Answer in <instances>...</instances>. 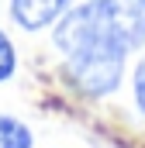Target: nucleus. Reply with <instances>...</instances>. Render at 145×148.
<instances>
[{
	"label": "nucleus",
	"instance_id": "f257e3e1",
	"mask_svg": "<svg viewBox=\"0 0 145 148\" xmlns=\"http://www.w3.org/2000/svg\"><path fill=\"white\" fill-rule=\"evenodd\" d=\"M55 45L66 52L72 83L90 97H104L121 83L124 55L131 52L110 0H86L83 7H72L55 28Z\"/></svg>",
	"mask_w": 145,
	"mask_h": 148
},
{
	"label": "nucleus",
	"instance_id": "f03ea898",
	"mask_svg": "<svg viewBox=\"0 0 145 148\" xmlns=\"http://www.w3.org/2000/svg\"><path fill=\"white\" fill-rule=\"evenodd\" d=\"M69 7V0H10V14L21 28L38 31L45 24H52L55 17H62Z\"/></svg>",
	"mask_w": 145,
	"mask_h": 148
},
{
	"label": "nucleus",
	"instance_id": "7ed1b4c3",
	"mask_svg": "<svg viewBox=\"0 0 145 148\" xmlns=\"http://www.w3.org/2000/svg\"><path fill=\"white\" fill-rule=\"evenodd\" d=\"M114 3V14H117V24L128 38L131 48L145 45V0H110Z\"/></svg>",
	"mask_w": 145,
	"mask_h": 148
},
{
	"label": "nucleus",
	"instance_id": "20e7f679",
	"mask_svg": "<svg viewBox=\"0 0 145 148\" xmlns=\"http://www.w3.org/2000/svg\"><path fill=\"white\" fill-rule=\"evenodd\" d=\"M0 148H31V131L17 117L0 114Z\"/></svg>",
	"mask_w": 145,
	"mask_h": 148
},
{
	"label": "nucleus",
	"instance_id": "39448f33",
	"mask_svg": "<svg viewBox=\"0 0 145 148\" xmlns=\"http://www.w3.org/2000/svg\"><path fill=\"white\" fill-rule=\"evenodd\" d=\"M17 69V55H14V45H10V38L0 31V83L7 79V76H14Z\"/></svg>",
	"mask_w": 145,
	"mask_h": 148
},
{
	"label": "nucleus",
	"instance_id": "423d86ee",
	"mask_svg": "<svg viewBox=\"0 0 145 148\" xmlns=\"http://www.w3.org/2000/svg\"><path fill=\"white\" fill-rule=\"evenodd\" d=\"M135 100H138V107L145 110V59H142V66L135 69Z\"/></svg>",
	"mask_w": 145,
	"mask_h": 148
}]
</instances>
